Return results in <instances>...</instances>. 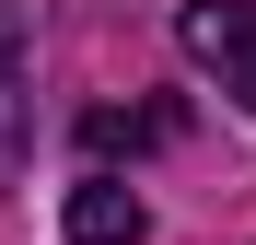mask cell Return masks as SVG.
Here are the masks:
<instances>
[{"instance_id": "6da1fadb", "label": "cell", "mask_w": 256, "mask_h": 245, "mask_svg": "<svg viewBox=\"0 0 256 245\" xmlns=\"http://www.w3.org/2000/svg\"><path fill=\"white\" fill-rule=\"evenodd\" d=\"M186 59L198 70H222V94L233 105H256V0H186Z\"/></svg>"}, {"instance_id": "7a4b0ae2", "label": "cell", "mask_w": 256, "mask_h": 245, "mask_svg": "<svg viewBox=\"0 0 256 245\" xmlns=\"http://www.w3.org/2000/svg\"><path fill=\"white\" fill-rule=\"evenodd\" d=\"M140 233H152V198L128 175H82L70 187V245H140Z\"/></svg>"}, {"instance_id": "3957f363", "label": "cell", "mask_w": 256, "mask_h": 245, "mask_svg": "<svg viewBox=\"0 0 256 245\" xmlns=\"http://www.w3.org/2000/svg\"><path fill=\"white\" fill-rule=\"evenodd\" d=\"M24 152H35V70H24V24L0 12V187L24 175Z\"/></svg>"}, {"instance_id": "277c9868", "label": "cell", "mask_w": 256, "mask_h": 245, "mask_svg": "<svg viewBox=\"0 0 256 245\" xmlns=\"http://www.w3.org/2000/svg\"><path fill=\"white\" fill-rule=\"evenodd\" d=\"M163 129H175V117H82V140H94V152H128V140H163Z\"/></svg>"}]
</instances>
